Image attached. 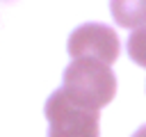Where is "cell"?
I'll use <instances>...</instances> for the list:
<instances>
[{"instance_id": "cell-1", "label": "cell", "mask_w": 146, "mask_h": 137, "mask_svg": "<svg viewBox=\"0 0 146 137\" xmlns=\"http://www.w3.org/2000/svg\"><path fill=\"white\" fill-rule=\"evenodd\" d=\"M64 94L89 110L105 107L116 94V78L110 64L98 59H73L64 71Z\"/></svg>"}, {"instance_id": "cell-2", "label": "cell", "mask_w": 146, "mask_h": 137, "mask_svg": "<svg viewBox=\"0 0 146 137\" xmlns=\"http://www.w3.org/2000/svg\"><path fill=\"white\" fill-rule=\"evenodd\" d=\"M50 123L48 137H98V110L73 103L64 89H57L46 103Z\"/></svg>"}, {"instance_id": "cell-3", "label": "cell", "mask_w": 146, "mask_h": 137, "mask_svg": "<svg viewBox=\"0 0 146 137\" xmlns=\"http://www.w3.org/2000/svg\"><path fill=\"white\" fill-rule=\"evenodd\" d=\"M121 46L119 37L110 25L103 23H84L75 27L68 37V55L73 59H98L105 64H112L119 59Z\"/></svg>"}, {"instance_id": "cell-4", "label": "cell", "mask_w": 146, "mask_h": 137, "mask_svg": "<svg viewBox=\"0 0 146 137\" xmlns=\"http://www.w3.org/2000/svg\"><path fill=\"white\" fill-rule=\"evenodd\" d=\"M110 9L121 27H146V0H110Z\"/></svg>"}, {"instance_id": "cell-5", "label": "cell", "mask_w": 146, "mask_h": 137, "mask_svg": "<svg viewBox=\"0 0 146 137\" xmlns=\"http://www.w3.org/2000/svg\"><path fill=\"white\" fill-rule=\"evenodd\" d=\"M128 55L135 64L146 68V27H139L128 39Z\"/></svg>"}, {"instance_id": "cell-6", "label": "cell", "mask_w": 146, "mask_h": 137, "mask_svg": "<svg viewBox=\"0 0 146 137\" xmlns=\"http://www.w3.org/2000/svg\"><path fill=\"white\" fill-rule=\"evenodd\" d=\"M132 137H146V126H141V128H139V130H137Z\"/></svg>"}]
</instances>
